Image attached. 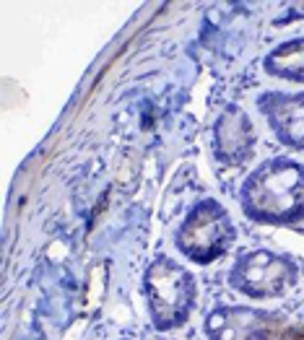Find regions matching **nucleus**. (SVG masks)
Segmentation results:
<instances>
[{
	"instance_id": "nucleus-6",
	"label": "nucleus",
	"mask_w": 304,
	"mask_h": 340,
	"mask_svg": "<svg viewBox=\"0 0 304 340\" xmlns=\"http://www.w3.org/2000/svg\"><path fill=\"white\" fill-rule=\"evenodd\" d=\"M273 317L247 304H219L206 314L208 340H268Z\"/></svg>"
},
{
	"instance_id": "nucleus-3",
	"label": "nucleus",
	"mask_w": 304,
	"mask_h": 340,
	"mask_svg": "<svg viewBox=\"0 0 304 340\" xmlns=\"http://www.w3.org/2000/svg\"><path fill=\"white\" fill-rule=\"evenodd\" d=\"M237 242L232 213L216 197H200L190 205L174 231V247L195 265H214Z\"/></svg>"
},
{
	"instance_id": "nucleus-1",
	"label": "nucleus",
	"mask_w": 304,
	"mask_h": 340,
	"mask_svg": "<svg viewBox=\"0 0 304 340\" xmlns=\"http://www.w3.org/2000/svg\"><path fill=\"white\" fill-rule=\"evenodd\" d=\"M242 210L265 226H294L304 221V166L276 156L257 164L239 190Z\"/></svg>"
},
{
	"instance_id": "nucleus-7",
	"label": "nucleus",
	"mask_w": 304,
	"mask_h": 340,
	"mask_svg": "<svg viewBox=\"0 0 304 340\" xmlns=\"http://www.w3.org/2000/svg\"><path fill=\"white\" fill-rule=\"evenodd\" d=\"M257 109L283 146L304 151V91H265L257 96Z\"/></svg>"
},
{
	"instance_id": "nucleus-5",
	"label": "nucleus",
	"mask_w": 304,
	"mask_h": 340,
	"mask_svg": "<svg viewBox=\"0 0 304 340\" xmlns=\"http://www.w3.org/2000/svg\"><path fill=\"white\" fill-rule=\"evenodd\" d=\"M255 125L250 115L237 104H226L211 130V151L224 166H239L255 153Z\"/></svg>"
},
{
	"instance_id": "nucleus-9",
	"label": "nucleus",
	"mask_w": 304,
	"mask_h": 340,
	"mask_svg": "<svg viewBox=\"0 0 304 340\" xmlns=\"http://www.w3.org/2000/svg\"><path fill=\"white\" fill-rule=\"evenodd\" d=\"M120 340H128V337H120Z\"/></svg>"
},
{
	"instance_id": "nucleus-4",
	"label": "nucleus",
	"mask_w": 304,
	"mask_h": 340,
	"mask_svg": "<svg viewBox=\"0 0 304 340\" xmlns=\"http://www.w3.org/2000/svg\"><path fill=\"white\" fill-rule=\"evenodd\" d=\"M296 262L273 250H250L234 257L226 281L247 299H276L296 283Z\"/></svg>"
},
{
	"instance_id": "nucleus-2",
	"label": "nucleus",
	"mask_w": 304,
	"mask_h": 340,
	"mask_svg": "<svg viewBox=\"0 0 304 340\" xmlns=\"http://www.w3.org/2000/svg\"><path fill=\"white\" fill-rule=\"evenodd\" d=\"M143 296L151 324L159 332H172L190 319L195 309L197 301L195 275L174 257L159 255L148 262L143 273Z\"/></svg>"
},
{
	"instance_id": "nucleus-8",
	"label": "nucleus",
	"mask_w": 304,
	"mask_h": 340,
	"mask_svg": "<svg viewBox=\"0 0 304 340\" xmlns=\"http://www.w3.org/2000/svg\"><path fill=\"white\" fill-rule=\"evenodd\" d=\"M263 68L273 78L304 83V37L281 42L278 47H273L263 60Z\"/></svg>"
}]
</instances>
